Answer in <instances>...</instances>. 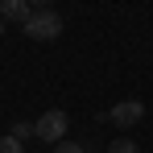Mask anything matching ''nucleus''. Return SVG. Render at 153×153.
Masks as SVG:
<instances>
[{
  "label": "nucleus",
  "instance_id": "1a4fd4ad",
  "mask_svg": "<svg viewBox=\"0 0 153 153\" xmlns=\"http://www.w3.org/2000/svg\"><path fill=\"white\" fill-rule=\"evenodd\" d=\"M29 8H50V0H25Z\"/></svg>",
  "mask_w": 153,
  "mask_h": 153
},
{
  "label": "nucleus",
  "instance_id": "423d86ee",
  "mask_svg": "<svg viewBox=\"0 0 153 153\" xmlns=\"http://www.w3.org/2000/svg\"><path fill=\"white\" fill-rule=\"evenodd\" d=\"M13 137H17V141H29V137H37V128L29 124V120H17V124H13Z\"/></svg>",
  "mask_w": 153,
  "mask_h": 153
},
{
  "label": "nucleus",
  "instance_id": "9d476101",
  "mask_svg": "<svg viewBox=\"0 0 153 153\" xmlns=\"http://www.w3.org/2000/svg\"><path fill=\"white\" fill-rule=\"evenodd\" d=\"M4 25H8V21H4V17H0V33H4Z\"/></svg>",
  "mask_w": 153,
  "mask_h": 153
},
{
  "label": "nucleus",
  "instance_id": "20e7f679",
  "mask_svg": "<svg viewBox=\"0 0 153 153\" xmlns=\"http://www.w3.org/2000/svg\"><path fill=\"white\" fill-rule=\"evenodd\" d=\"M0 17L8 25H25L29 17H33V8H29L25 0H0Z\"/></svg>",
  "mask_w": 153,
  "mask_h": 153
},
{
  "label": "nucleus",
  "instance_id": "7ed1b4c3",
  "mask_svg": "<svg viewBox=\"0 0 153 153\" xmlns=\"http://www.w3.org/2000/svg\"><path fill=\"white\" fill-rule=\"evenodd\" d=\"M112 124L116 128H132V124H141L145 120V103L141 100H124V103H112Z\"/></svg>",
  "mask_w": 153,
  "mask_h": 153
},
{
  "label": "nucleus",
  "instance_id": "f257e3e1",
  "mask_svg": "<svg viewBox=\"0 0 153 153\" xmlns=\"http://www.w3.org/2000/svg\"><path fill=\"white\" fill-rule=\"evenodd\" d=\"M21 29H25L33 42H54V37L62 33V17H58V13H50V8H33V17H29Z\"/></svg>",
  "mask_w": 153,
  "mask_h": 153
},
{
  "label": "nucleus",
  "instance_id": "0eeeda50",
  "mask_svg": "<svg viewBox=\"0 0 153 153\" xmlns=\"http://www.w3.org/2000/svg\"><path fill=\"white\" fill-rule=\"evenodd\" d=\"M0 153H25V145H21L13 132H8V137H0Z\"/></svg>",
  "mask_w": 153,
  "mask_h": 153
},
{
  "label": "nucleus",
  "instance_id": "39448f33",
  "mask_svg": "<svg viewBox=\"0 0 153 153\" xmlns=\"http://www.w3.org/2000/svg\"><path fill=\"white\" fill-rule=\"evenodd\" d=\"M108 153H141V149H137V141H132V137H116V141L108 145Z\"/></svg>",
  "mask_w": 153,
  "mask_h": 153
},
{
  "label": "nucleus",
  "instance_id": "f03ea898",
  "mask_svg": "<svg viewBox=\"0 0 153 153\" xmlns=\"http://www.w3.org/2000/svg\"><path fill=\"white\" fill-rule=\"evenodd\" d=\"M66 112H58V108H50V112H42V120H37V141H46V145H58V141H66Z\"/></svg>",
  "mask_w": 153,
  "mask_h": 153
},
{
  "label": "nucleus",
  "instance_id": "6e6552de",
  "mask_svg": "<svg viewBox=\"0 0 153 153\" xmlns=\"http://www.w3.org/2000/svg\"><path fill=\"white\" fill-rule=\"evenodd\" d=\"M54 153H87V149H83L79 141H58V145H54Z\"/></svg>",
  "mask_w": 153,
  "mask_h": 153
}]
</instances>
